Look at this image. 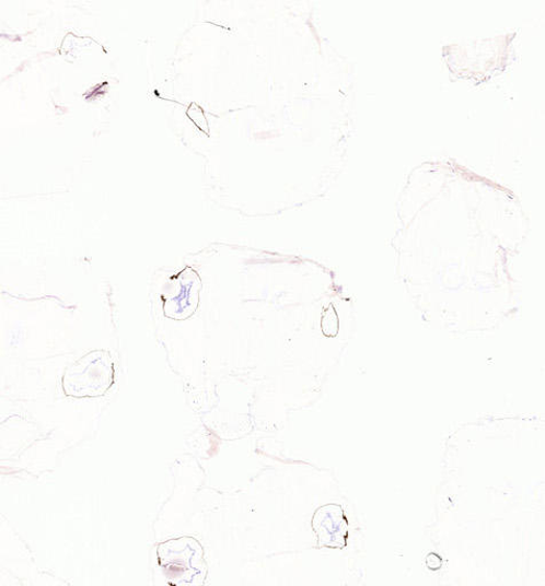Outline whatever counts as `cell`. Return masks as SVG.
Returning a JSON list of instances; mask_svg holds the SVG:
<instances>
[{
    "mask_svg": "<svg viewBox=\"0 0 545 586\" xmlns=\"http://www.w3.org/2000/svg\"><path fill=\"white\" fill-rule=\"evenodd\" d=\"M115 383V365L107 351H92L71 364L62 376L67 397H104Z\"/></svg>",
    "mask_w": 545,
    "mask_h": 586,
    "instance_id": "1",
    "label": "cell"
},
{
    "mask_svg": "<svg viewBox=\"0 0 545 586\" xmlns=\"http://www.w3.org/2000/svg\"><path fill=\"white\" fill-rule=\"evenodd\" d=\"M159 563L172 585H201L208 574L205 551L193 537H181L159 547Z\"/></svg>",
    "mask_w": 545,
    "mask_h": 586,
    "instance_id": "2",
    "label": "cell"
},
{
    "mask_svg": "<svg viewBox=\"0 0 545 586\" xmlns=\"http://www.w3.org/2000/svg\"><path fill=\"white\" fill-rule=\"evenodd\" d=\"M314 528L321 546L343 547L348 536V524L344 519L343 511L336 505L317 511Z\"/></svg>",
    "mask_w": 545,
    "mask_h": 586,
    "instance_id": "3",
    "label": "cell"
},
{
    "mask_svg": "<svg viewBox=\"0 0 545 586\" xmlns=\"http://www.w3.org/2000/svg\"><path fill=\"white\" fill-rule=\"evenodd\" d=\"M198 286H200V281L195 276L181 278L176 284V291L166 297L165 314L172 319H186L197 306Z\"/></svg>",
    "mask_w": 545,
    "mask_h": 586,
    "instance_id": "4",
    "label": "cell"
}]
</instances>
